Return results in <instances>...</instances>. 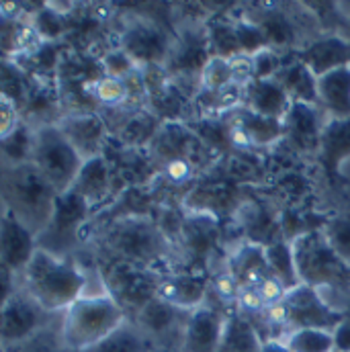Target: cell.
<instances>
[{
    "instance_id": "21",
    "label": "cell",
    "mask_w": 350,
    "mask_h": 352,
    "mask_svg": "<svg viewBox=\"0 0 350 352\" xmlns=\"http://www.w3.org/2000/svg\"><path fill=\"white\" fill-rule=\"evenodd\" d=\"M244 102L250 111L264 115V117H270V119H278V121H285V117L293 104V100L289 98L285 88L281 87L274 78L252 80L244 90Z\"/></svg>"
},
{
    "instance_id": "14",
    "label": "cell",
    "mask_w": 350,
    "mask_h": 352,
    "mask_svg": "<svg viewBox=\"0 0 350 352\" xmlns=\"http://www.w3.org/2000/svg\"><path fill=\"white\" fill-rule=\"evenodd\" d=\"M228 311L219 303L211 305L209 301L193 309L184 326L180 352H217Z\"/></svg>"
},
{
    "instance_id": "37",
    "label": "cell",
    "mask_w": 350,
    "mask_h": 352,
    "mask_svg": "<svg viewBox=\"0 0 350 352\" xmlns=\"http://www.w3.org/2000/svg\"><path fill=\"white\" fill-rule=\"evenodd\" d=\"M234 23H236V33H238V41H240L244 56H254L268 47L264 31L252 19L244 16V19H236Z\"/></svg>"
},
{
    "instance_id": "11",
    "label": "cell",
    "mask_w": 350,
    "mask_h": 352,
    "mask_svg": "<svg viewBox=\"0 0 350 352\" xmlns=\"http://www.w3.org/2000/svg\"><path fill=\"white\" fill-rule=\"evenodd\" d=\"M175 37L168 31L148 19L131 21L121 33V50L138 66H164L171 54Z\"/></svg>"
},
{
    "instance_id": "5",
    "label": "cell",
    "mask_w": 350,
    "mask_h": 352,
    "mask_svg": "<svg viewBox=\"0 0 350 352\" xmlns=\"http://www.w3.org/2000/svg\"><path fill=\"white\" fill-rule=\"evenodd\" d=\"M291 246L301 285L318 291H349L350 266L336 254L322 230L297 238Z\"/></svg>"
},
{
    "instance_id": "19",
    "label": "cell",
    "mask_w": 350,
    "mask_h": 352,
    "mask_svg": "<svg viewBox=\"0 0 350 352\" xmlns=\"http://www.w3.org/2000/svg\"><path fill=\"white\" fill-rule=\"evenodd\" d=\"M322 109L305 102H293L285 117V140L291 148L301 154L320 152L322 131L326 121H322Z\"/></svg>"
},
{
    "instance_id": "8",
    "label": "cell",
    "mask_w": 350,
    "mask_h": 352,
    "mask_svg": "<svg viewBox=\"0 0 350 352\" xmlns=\"http://www.w3.org/2000/svg\"><path fill=\"white\" fill-rule=\"evenodd\" d=\"M31 164L54 186L58 195H62L74 186L85 160L66 140L58 123H41L35 127Z\"/></svg>"
},
{
    "instance_id": "16",
    "label": "cell",
    "mask_w": 350,
    "mask_h": 352,
    "mask_svg": "<svg viewBox=\"0 0 350 352\" xmlns=\"http://www.w3.org/2000/svg\"><path fill=\"white\" fill-rule=\"evenodd\" d=\"M211 285V276L203 270L164 272L158 287V297L184 311H193L209 299Z\"/></svg>"
},
{
    "instance_id": "38",
    "label": "cell",
    "mask_w": 350,
    "mask_h": 352,
    "mask_svg": "<svg viewBox=\"0 0 350 352\" xmlns=\"http://www.w3.org/2000/svg\"><path fill=\"white\" fill-rule=\"evenodd\" d=\"M31 27L35 29V33H37L39 37L56 39V37H60L62 31H64V21H62V14H58L54 8L43 6V8L35 14V21L31 23Z\"/></svg>"
},
{
    "instance_id": "29",
    "label": "cell",
    "mask_w": 350,
    "mask_h": 352,
    "mask_svg": "<svg viewBox=\"0 0 350 352\" xmlns=\"http://www.w3.org/2000/svg\"><path fill=\"white\" fill-rule=\"evenodd\" d=\"M156 342L133 322L125 320L115 332L85 352H156Z\"/></svg>"
},
{
    "instance_id": "15",
    "label": "cell",
    "mask_w": 350,
    "mask_h": 352,
    "mask_svg": "<svg viewBox=\"0 0 350 352\" xmlns=\"http://www.w3.org/2000/svg\"><path fill=\"white\" fill-rule=\"evenodd\" d=\"M350 158V117L349 119H326L318 164L332 188L349 184V178L342 175V164Z\"/></svg>"
},
{
    "instance_id": "3",
    "label": "cell",
    "mask_w": 350,
    "mask_h": 352,
    "mask_svg": "<svg viewBox=\"0 0 350 352\" xmlns=\"http://www.w3.org/2000/svg\"><path fill=\"white\" fill-rule=\"evenodd\" d=\"M58 192L31 164L2 166V209L10 211L23 226L39 236L56 207Z\"/></svg>"
},
{
    "instance_id": "41",
    "label": "cell",
    "mask_w": 350,
    "mask_h": 352,
    "mask_svg": "<svg viewBox=\"0 0 350 352\" xmlns=\"http://www.w3.org/2000/svg\"><path fill=\"white\" fill-rule=\"evenodd\" d=\"M334 340H336V352H350V299L342 307V322L334 330Z\"/></svg>"
},
{
    "instance_id": "33",
    "label": "cell",
    "mask_w": 350,
    "mask_h": 352,
    "mask_svg": "<svg viewBox=\"0 0 350 352\" xmlns=\"http://www.w3.org/2000/svg\"><path fill=\"white\" fill-rule=\"evenodd\" d=\"M62 314H58V318L35 336L27 338L21 344L2 349V352H70L62 338Z\"/></svg>"
},
{
    "instance_id": "20",
    "label": "cell",
    "mask_w": 350,
    "mask_h": 352,
    "mask_svg": "<svg viewBox=\"0 0 350 352\" xmlns=\"http://www.w3.org/2000/svg\"><path fill=\"white\" fill-rule=\"evenodd\" d=\"M295 54L318 78L332 70L350 66V41L340 35H318Z\"/></svg>"
},
{
    "instance_id": "36",
    "label": "cell",
    "mask_w": 350,
    "mask_h": 352,
    "mask_svg": "<svg viewBox=\"0 0 350 352\" xmlns=\"http://www.w3.org/2000/svg\"><path fill=\"white\" fill-rule=\"evenodd\" d=\"M199 82H201V90H205V92H219V90L234 87L236 82H234L232 62L223 60V58H211L209 64L205 66Z\"/></svg>"
},
{
    "instance_id": "2",
    "label": "cell",
    "mask_w": 350,
    "mask_h": 352,
    "mask_svg": "<svg viewBox=\"0 0 350 352\" xmlns=\"http://www.w3.org/2000/svg\"><path fill=\"white\" fill-rule=\"evenodd\" d=\"M19 285L50 314L66 311L76 299L85 295L88 274L76 258H58L45 250L35 252Z\"/></svg>"
},
{
    "instance_id": "6",
    "label": "cell",
    "mask_w": 350,
    "mask_h": 352,
    "mask_svg": "<svg viewBox=\"0 0 350 352\" xmlns=\"http://www.w3.org/2000/svg\"><path fill=\"white\" fill-rule=\"evenodd\" d=\"M266 322L278 326L281 330H328L334 332L342 322V311L336 309L322 293L314 287L299 285L283 297V301L263 311Z\"/></svg>"
},
{
    "instance_id": "1",
    "label": "cell",
    "mask_w": 350,
    "mask_h": 352,
    "mask_svg": "<svg viewBox=\"0 0 350 352\" xmlns=\"http://www.w3.org/2000/svg\"><path fill=\"white\" fill-rule=\"evenodd\" d=\"M96 258L160 270L173 254L171 236L148 215H123L100 234ZM162 272V270H160Z\"/></svg>"
},
{
    "instance_id": "13",
    "label": "cell",
    "mask_w": 350,
    "mask_h": 352,
    "mask_svg": "<svg viewBox=\"0 0 350 352\" xmlns=\"http://www.w3.org/2000/svg\"><path fill=\"white\" fill-rule=\"evenodd\" d=\"M209 60H211V50H209L207 27H186L175 37L164 68L168 76L175 78L197 76L201 80V74L209 64Z\"/></svg>"
},
{
    "instance_id": "44",
    "label": "cell",
    "mask_w": 350,
    "mask_h": 352,
    "mask_svg": "<svg viewBox=\"0 0 350 352\" xmlns=\"http://www.w3.org/2000/svg\"><path fill=\"white\" fill-rule=\"evenodd\" d=\"M156 352H175V351H164V349H158Z\"/></svg>"
},
{
    "instance_id": "27",
    "label": "cell",
    "mask_w": 350,
    "mask_h": 352,
    "mask_svg": "<svg viewBox=\"0 0 350 352\" xmlns=\"http://www.w3.org/2000/svg\"><path fill=\"white\" fill-rule=\"evenodd\" d=\"M70 190L80 195L92 209L102 203L111 192V164L107 162V158L98 156L87 160Z\"/></svg>"
},
{
    "instance_id": "10",
    "label": "cell",
    "mask_w": 350,
    "mask_h": 352,
    "mask_svg": "<svg viewBox=\"0 0 350 352\" xmlns=\"http://www.w3.org/2000/svg\"><path fill=\"white\" fill-rule=\"evenodd\" d=\"M58 314H50L43 309L21 285L19 289L2 301V326H0V342L2 349L25 342L35 336L39 330L50 326Z\"/></svg>"
},
{
    "instance_id": "18",
    "label": "cell",
    "mask_w": 350,
    "mask_h": 352,
    "mask_svg": "<svg viewBox=\"0 0 350 352\" xmlns=\"http://www.w3.org/2000/svg\"><path fill=\"white\" fill-rule=\"evenodd\" d=\"M66 140L74 146V150L83 156V160H92L102 156V148L109 138V129L105 119L98 113H76L66 115L56 121Z\"/></svg>"
},
{
    "instance_id": "31",
    "label": "cell",
    "mask_w": 350,
    "mask_h": 352,
    "mask_svg": "<svg viewBox=\"0 0 350 352\" xmlns=\"http://www.w3.org/2000/svg\"><path fill=\"white\" fill-rule=\"evenodd\" d=\"M35 127L23 121L17 129L2 138V166H19L31 162Z\"/></svg>"
},
{
    "instance_id": "12",
    "label": "cell",
    "mask_w": 350,
    "mask_h": 352,
    "mask_svg": "<svg viewBox=\"0 0 350 352\" xmlns=\"http://www.w3.org/2000/svg\"><path fill=\"white\" fill-rule=\"evenodd\" d=\"M190 311L175 307L160 297H154L142 314L133 320L154 342L158 349L175 351V346H182V334Z\"/></svg>"
},
{
    "instance_id": "7",
    "label": "cell",
    "mask_w": 350,
    "mask_h": 352,
    "mask_svg": "<svg viewBox=\"0 0 350 352\" xmlns=\"http://www.w3.org/2000/svg\"><path fill=\"white\" fill-rule=\"evenodd\" d=\"M94 264L100 274L102 289L119 303L127 320H135L142 309L158 297V287L164 272L102 258H96Z\"/></svg>"
},
{
    "instance_id": "34",
    "label": "cell",
    "mask_w": 350,
    "mask_h": 352,
    "mask_svg": "<svg viewBox=\"0 0 350 352\" xmlns=\"http://www.w3.org/2000/svg\"><path fill=\"white\" fill-rule=\"evenodd\" d=\"M285 342L291 352H336L334 332L328 330H295L287 334Z\"/></svg>"
},
{
    "instance_id": "35",
    "label": "cell",
    "mask_w": 350,
    "mask_h": 352,
    "mask_svg": "<svg viewBox=\"0 0 350 352\" xmlns=\"http://www.w3.org/2000/svg\"><path fill=\"white\" fill-rule=\"evenodd\" d=\"M326 240L336 250V254L350 266V215L349 213H332L328 215L322 228Z\"/></svg>"
},
{
    "instance_id": "43",
    "label": "cell",
    "mask_w": 350,
    "mask_h": 352,
    "mask_svg": "<svg viewBox=\"0 0 350 352\" xmlns=\"http://www.w3.org/2000/svg\"><path fill=\"white\" fill-rule=\"evenodd\" d=\"M340 37H344L347 41H350V16H349V23H347V27H344V31L340 33Z\"/></svg>"
},
{
    "instance_id": "4",
    "label": "cell",
    "mask_w": 350,
    "mask_h": 352,
    "mask_svg": "<svg viewBox=\"0 0 350 352\" xmlns=\"http://www.w3.org/2000/svg\"><path fill=\"white\" fill-rule=\"evenodd\" d=\"M127 320L119 303L102 295H83L62 314V338L70 352H85Z\"/></svg>"
},
{
    "instance_id": "26",
    "label": "cell",
    "mask_w": 350,
    "mask_h": 352,
    "mask_svg": "<svg viewBox=\"0 0 350 352\" xmlns=\"http://www.w3.org/2000/svg\"><path fill=\"white\" fill-rule=\"evenodd\" d=\"M248 19H252L263 29L266 41H268V47L281 52V50L297 43V25L293 23V16L285 8L266 6Z\"/></svg>"
},
{
    "instance_id": "22",
    "label": "cell",
    "mask_w": 350,
    "mask_h": 352,
    "mask_svg": "<svg viewBox=\"0 0 350 352\" xmlns=\"http://www.w3.org/2000/svg\"><path fill=\"white\" fill-rule=\"evenodd\" d=\"M297 52V50H295ZM293 52L291 60L276 72L274 80L285 88L293 102H305L320 107V92H318V76L303 64L297 54Z\"/></svg>"
},
{
    "instance_id": "9",
    "label": "cell",
    "mask_w": 350,
    "mask_h": 352,
    "mask_svg": "<svg viewBox=\"0 0 350 352\" xmlns=\"http://www.w3.org/2000/svg\"><path fill=\"white\" fill-rule=\"evenodd\" d=\"M90 211L92 207L74 190L58 195L54 215L47 228L37 236V248L58 258H74L83 248V232L90 221Z\"/></svg>"
},
{
    "instance_id": "40",
    "label": "cell",
    "mask_w": 350,
    "mask_h": 352,
    "mask_svg": "<svg viewBox=\"0 0 350 352\" xmlns=\"http://www.w3.org/2000/svg\"><path fill=\"white\" fill-rule=\"evenodd\" d=\"M21 123H23V119H21L19 107L10 98L2 96V138L8 135L12 129H17Z\"/></svg>"
},
{
    "instance_id": "17",
    "label": "cell",
    "mask_w": 350,
    "mask_h": 352,
    "mask_svg": "<svg viewBox=\"0 0 350 352\" xmlns=\"http://www.w3.org/2000/svg\"><path fill=\"white\" fill-rule=\"evenodd\" d=\"M0 228V264L21 276L37 252V236L6 209H2Z\"/></svg>"
},
{
    "instance_id": "32",
    "label": "cell",
    "mask_w": 350,
    "mask_h": 352,
    "mask_svg": "<svg viewBox=\"0 0 350 352\" xmlns=\"http://www.w3.org/2000/svg\"><path fill=\"white\" fill-rule=\"evenodd\" d=\"M207 35H209V50L211 58H223L232 60L236 56H244L238 33H236V23L234 21H213L207 25Z\"/></svg>"
},
{
    "instance_id": "24",
    "label": "cell",
    "mask_w": 350,
    "mask_h": 352,
    "mask_svg": "<svg viewBox=\"0 0 350 352\" xmlns=\"http://www.w3.org/2000/svg\"><path fill=\"white\" fill-rule=\"evenodd\" d=\"M320 109L330 119L350 117V66L332 70L318 78Z\"/></svg>"
},
{
    "instance_id": "39",
    "label": "cell",
    "mask_w": 350,
    "mask_h": 352,
    "mask_svg": "<svg viewBox=\"0 0 350 352\" xmlns=\"http://www.w3.org/2000/svg\"><path fill=\"white\" fill-rule=\"evenodd\" d=\"M102 66H105V70H107V74L111 78H127V76L138 72V64L121 47L109 52L102 58Z\"/></svg>"
},
{
    "instance_id": "30",
    "label": "cell",
    "mask_w": 350,
    "mask_h": 352,
    "mask_svg": "<svg viewBox=\"0 0 350 352\" xmlns=\"http://www.w3.org/2000/svg\"><path fill=\"white\" fill-rule=\"evenodd\" d=\"M264 256L270 272L274 274V278L287 289H295L299 287V276H297V268H295V254H293V246L287 240H278L270 246L264 248Z\"/></svg>"
},
{
    "instance_id": "42",
    "label": "cell",
    "mask_w": 350,
    "mask_h": 352,
    "mask_svg": "<svg viewBox=\"0 0 350 352\" xmlns=\"http://www.w3.org/2000/svg\"><path fill=\"white\" fill-rule=\"evenodd\" d=\"M261 352H291V349L287 346V342L274 338V340H266V342H263Z\"/></svg>"
},
{
    "instance_id": "23",
    "label": "cell",
    "mask_w": 350,
    "mask_h": 352,
    "mask_svg": "<svg viewBox=\"0 0 350 352\" xmlns=\"http://www.w3.org/2000/svg\"><path fill=\"white\" fill-rule=\"evenodd\" d=\"M238 221L244 230V236L248 238V244L254 246H270L278 240H283L281 219L278 215H272L259 203H242L238 207Z\"/></svg>"
},
{
    "instance_id": "25",
    "label": "cell",
    "mask_w": 350,
    "mask_h": 352,
    "mask_svg": "<svg viewBox=\"0 0 350 352\" xmlns=\"http://www.w3.org/2000/svg\"><path fill=\"white\" fill-rule=\"evenodd\" d=\"M263 342L261 332L248 316H244L238 307H232L223 324L217 352H261Z\"/></svg>"
},
{
    "instance_id": "28",
    "label": "cell",
    "mask_w": 350,
    "mask_h": 352,
    "mask_svg": "<svg viewBox=\"0 0 350 352\" xmlns=\"http://www.w3.org/2000/svg\"><path fill=\"white\" fill-rule=\"evenodd\" d=\"M236 133H240L242 140L250 146H270L285 138V123L244 107L236 117Z\"/></svg>"
}]
</instances>
